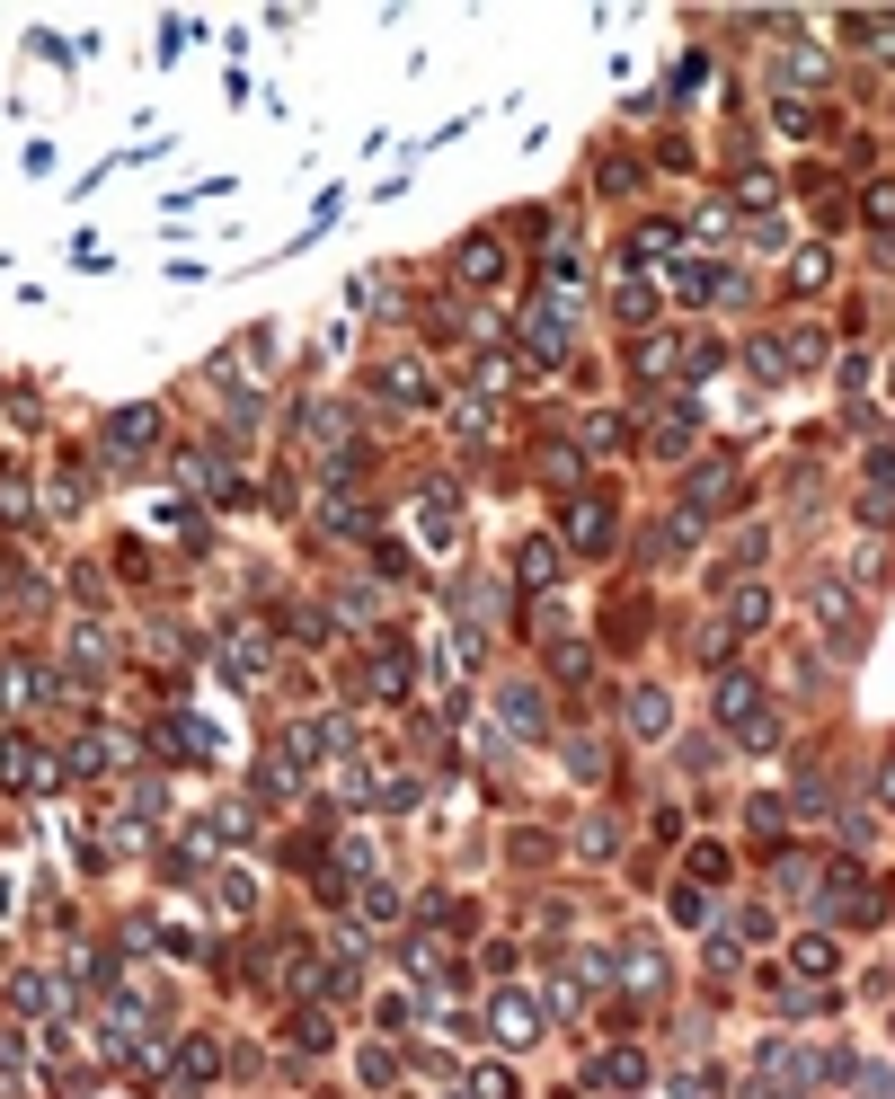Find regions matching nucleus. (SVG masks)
Instances as JSON below:
<instances>
[{
    "mask_svg": "<svg viewBox=\"0 0 895 1099\" xmlns=\"http://www.w3.org/2000/svg\"><path fill=\"white\" fill-rule=\"evenodd\" d=\"M497 1029H506V1037H532L541 1020H532V1002H497Z\"/></svg>",
    "mask_w": 895,
    "mask_h": 1099,
    "instance_id": "nucleus-1",
    "label": "nucleus"
},
{
    "mask_svg": "<svg viewBox=\"0 0 895 1099\" xmlns=\"http://www.w3.org/2000/svg\"><path fill=\"white\" fill-rule=\"evenodd\" d=\"M523 577H532V585H550V577H559V559H550V541H532V550H523Z\"/></svg>",
    "mask_w": 895,
    "mask_h": 1099,
    "instance_id": "nucleus-2",
    "label": "nucleus"
}]
</instances>
